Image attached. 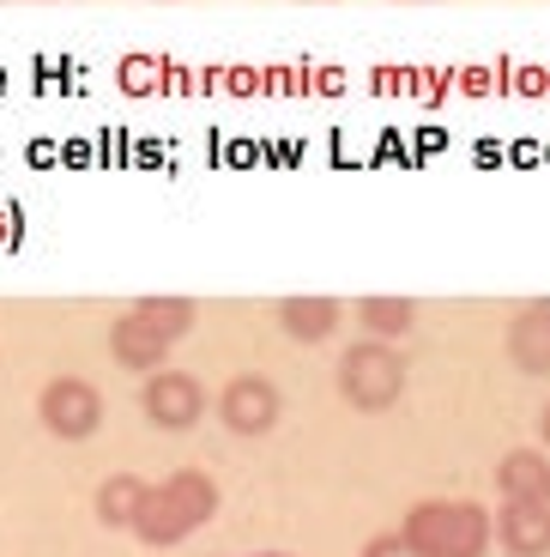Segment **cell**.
<instances>
[{
	"label": "cell",
	"mask_w": 550,
	"mask_h": 557,
	"mask_svg": "<svg viewBox=\"0 0 550 557\" xmlns=\"http://www.w3.org/2000/svg\"><path fill=\"white\" fill-rule=\"evenodd\" d=\"M538 436H545V448H550V406H545V418H538Z\"/></svg>",
	"instance_id": "cell-16"
},
{
	"label": "cell",
	"mask_w": 550,
	"mask_h": 557,
	"mask_svg": "<svg viewBox=\"0 0 550 557\" xmlns=\"http://www.w3.org/2000/svg\"><path fill=\"white\" fill-rule=\"evenodd\" d=\"M358 321H363V334L370 339H387V346H393V339H405L417 327V304L412 297H363Z\"/></svg>",
	"instance_id": "cell-13"
},
{
	"label": "cell",
	"mask_w": 550,
	"mask_h": 557,
	"mask_svg": "<svg viewBox=\"0 0 550 557\" xmlns=\"http://www.w3.org/2000/svg\"><path fill=\"white\" fill-rule=\"evenodd\" d=\"M496 485H502V503H545L550 509V455L509 448L502 467H496Z\"/></svg>",
	"instance_id": "cell-9"
},
{
	"label": "cell",
	"mask_w": 550,
	"mask_h": 557,
	"mask_svg": "<svg viewBox=\"0 0 550 557\" xmlns=\"http://www.w3.org/2000/svg\"><path fill=\"white\" fill-rule=\"evenodd\" d=\"M218 418L236 436H266L278 424V388L266 376H236L218 394Z\"/></svg>",
	"instance_id": "cell-6"
},
{
	"label": "cell",
	"mask_w": 550,
	"mask_h": 557,
	"mask_svg": "<svg viewBox=\"0 0 550 557\" xmlns=\"http://www.w3.org/2000/svg\"><path fill=\"white\" fill-rule=\"evenodd\" d=\"M363 557H417V552H412V540H405V533H382V540L363 545Z\"/></svg>",
	"instance_id": "cell-15"
},
{
	"label": "cell",
	"mask_w": 550,
	"mask_h": 557,
	"mask_svg": "<svg viewBox=\"0 0 550 557\" xmlns=\"http://www.w3.org/2000/svg\"><path fill=\"white\" fill-rule=\"evenodd\" d=\"M339 394L358 412H387V406L405 394V358H399L387 339H358V346L339 358Z\"/></svg>",
	"instance_id": "cell-3"
},
{
	"label": "cell",
	"mask_w": 550,
	"mask_h": 557,
	"mask_svg": "<svg viewBox=\"0 0 550 557\" xmlns=\"http://www.w3.org/2000/svg\"><path fill=\"white\" fill-rule=\"evenodd\" d=\"M254 557H290V552H254Z\"/></svg>",
	"instance_id": "cell-17"
},
{
	"label": "cell",
	"mask_w": 550,
	"mask_h": 557,
	"mask_svg": "<svg viewBox=\"0 0 550 557\" xmlns=\"http://www.w3.org/2000/svg\"><path fill=\"white\" fill-rule=\"evenodd\" d=\"M139 406H146V418L158 431H193L207 418V388L188 370H152L146 388H139Z\"/></svg>",
	"instance_id": "cell-5"
},
{
	"label": "cell",
	"mask_w": 550,
	"mask_h": 557,
	"mask_svg": "<svg viewBox=\"0 0 550 557\" xmlns=\"http://www.w3.org/2000/svg\"><path fill=\"white\" fill-rule=\"evenodd\" d=\"M37 418H42V431L61 436V443H85L103 424V394L85 376H55V382H42V394H37Z\"/></svg>",
	"instance_id": "cell-4"
},
{
	"label": "cell",
	"mask_w": 550,
	"mask_h": 557,
	"mask_svg": "<svg viewBox=\"0 0 550 557\" xmlns=\"http://www.w3.org/2000/svg\"><path fill=\"white\" fill-rule=\"evenodd\" d=\"M405 540L417 557H484L496 540V516L466 497H429L405 516Z\"/></svg>",
	"instance_id": "cell-2"
},
{
	"label": "cell",
	"mask_w": 550,
	"mask_h": 557,
	"mask_svg": "<svg viewBox=\"0 0 550 557\" xmlns=\"http://www.w3.org/2000/svg\"><path fill=\"white\" fill-rule=\"evenodd\" d=\"M339 315L345 309L333 304V297H285V304H278V327H285L297 346H321V339L339 327Z\"/></svg>",
	"instance_id": "cell-11"
},
{
	"label": "cell",
	"mask_w": 550,
	"mask_h": 557,
	"mask_svg": "<svg viewBox=\"0 0 550 557\" xmlns=\"http://www.w3.org/2000/svg\"><path fill=\"white\" fill-rule=\"evenodd\" d=\"M134 309L152 321L158 334H170V339H182L193 327V304H188V297H139Z\"/></svg>",
	"instance_id": "cell-14"
},
{
	"label": "cell",
	"mask_w": 550,
	"mask_h": 557,
	"mask_svg": "<svg viewBox=\"0 0 550 557\" xmlns=\"http://www.w3.org/2000/svg\"><path fill=\"white\" fill-rule=\"evenodd\" d=\"M146 479H134V473H110L103 485H97V521L103 528H127L134 533V516H139V503H146Z\"/></svg>",
	"instance_id": "cell-12"
},
{
	"label": "cell",
	"mask_w": 550,
	"mask_h": 557,
	"mask_svg": "<svg viewBox=\"0 0 550 557\" xmlns=\"http://www.w3.org/2000/svg\"><path fill=\"white\" fill-rule=\"evenodd\" d=\"M212 516H218V479L200 473V467H182V473L158 479L146 491V503H139V516H134V533L146 545H182L188 533L207 528Z\"/></svg>",
	"instance_id": "cell-1"
},
{
	"label": "cell",
	"mask_w": 550,
	"mask_h": 557,
	"mask_svg": "<svg viewBox=\"0 0 550 557\" xmlns=\"http://www.w3.org/2000/svg\"><path fill=\"white\" fill-rule=\"evenodd\" d=\"M496 545L509 557H545L550 552V509L545 503H502L496 509Z\"/></svg>",
	"instance_id": "cell-8"
},
{
	"label": "cell",
	"mask_w": 550,
	"mask_h": 557,
	"mask_svg": "<svg viewBox=\"0 0 550 557\" xmlns=\"http://www.w3.org/2000/svg\"><path fill=\"white\" fill-rule=\"evenodd\" d=\"M170 346L176 339L158 334L152 321L139 315V309H127V315H115L110 327V358L122 363V370H134V376H152V370H170Z\"/></svg>",
	"instance_id": "cell-7"
},
{
	"label": "cell",
	"mask_w": 550,
	"mask_h": 557,
	"mask_svg": "<svg viewBox=\"0 0 550 557\" xmlns=\"http://www.w3.org/2000/svg\"><path fill=\"white\" fill-rule=\"evenodd\" d=\"M509 358L526 376H550V304H533L509 321Z\"/></svg>",
	"instance_id": "cell-10"
}]
</instances>
